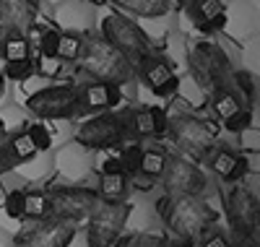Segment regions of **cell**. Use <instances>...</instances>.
<instances>
[{
    "label": "cell",
    "instance_id": "cell-19",
    "mask_svg": "<svg viewBox=\"0 0 260 247\" xmlns=\"http://www.w3.org/2000/svg\"><path fill=\"white\" fill-rule=\"evenodd\" d=\"M130 185H133V179L125 172H107V174H99L96 195L102 200H127Z\"/></svg>",
    "mask_w": 260,
    "mask_h": 247
},
{
    "label": "cell",
    "instance_id": "cell-3",
    "mask_svg": "<svg viewBox=\"0 0 260 247\" xmlns=\"http://www.w3.org/2000/svg\"><path fill=\"white\" fill-rule=\"evenodd\" d=\"M99 32H102V39L110 44L112 50H117L130 65H136L141 57L154 52L151 37L136 24V21H130L125 13H107L99 24Z\"/></svg>",
    "mask_w": 260,
    "mask_h": 247
},
{
    "label": "cell",
    "instance_id": "cell-28",
    "mask_svg": "<svg viewBox=\"0 0 260 247\" xmlns=\"http://www.w3.org/2000/svg\"><path fill=\"white\" fill-rule=\"evenodd\" d=\"M18 167V156L13 151V133H0V177Z\"/></svg>",
    "mask_w": 260,
    "mask_h": 247
},
{
    "label": "cell",
    "instance_id": "cell-37",
    "mask_svg": "<svg viewBox=\"0 0 260 247\" xmlns=\"http://www.w3.org/2000/svg\"><path fill=\"white\" fill-rule=\"evenodd\" d=\"M167 247H195V239L175 237V239H167Z\"/></svg>",
    "mask_w": 260,
    "mask_h": 247
},
{
    "label": "cell",
    "instance_id": "cell-12",
    "mask_svg": "<svg viewBox=\"0 0 260 247\" xmlns=\"http://www.w3.org/2000/svg\"><path fill=\"white\" fill-rule=\"evenodd\" d=\"M133 73L138 76V81L148 88V91L159 99L172 97L180 88V78H177L175 68H172V63L159 52H148L146 57H141L133 65Z\"/></svg>",
    "mask_w": 260,
    "mask_h": 247
},
{
    "label": "cell",
    "instance_id": "cell-39",
    "mask_svg": "<svg viewBox=\"0 0 260 247\" xmlns=\"http://www.w3.org/2000/svg\"><path fill=\"white\" fill-rule=\"evenodd\" d=\"M242 247H257V244H252V242H242Z\"/></svg>",
    "mask_w": 260,
    "mask_h": 247
},
{
    "label": "cell",
    "instance_id": "cell-16",
    "mask_svg": "<svg viewBox=\"0 0 260 247\" xmlns=\"http://www.w3.org/2000/svg\"><path fill=\"white\" fill-rule=\"evenodd\" d=\"M42 0H3L0 3V32L29 34L39 16Z\"/></svg>",
    "mask_w": 260,
    "mask_h": 247
},
{
    "label": "cell",
    "instance_id": "cell-33",
    "mask_svg": "<svg viewBox=\"0 0 260 247\" xmlns=\"http://www.w3.org/2000/svg\"><path fill=\"white\" fill-rule=\"evenodd\" d=\"M3 211L8 219H16V221L24 219V190H11L3 200Z\"/></svg>",
    "mask_w": 260,
    "mask_h": 247
},
{
    "label": "cell",
    "instance_id": "cell-13",
    "mask_svg": "<svg viewBox=\"0 0 260 247\" xmlns=\"http://www.w3.org/2000/svg\"><path fill=\"white\" fill-rule=\"evenodd\" d=\"M76 227L78 224L57 216L39 219L16 237V247H68L76 237Z\"/></svg>",
    "mask_w": 260,
    "mask_h": 247
},
{
    "label": "cell",
    "instance_id": "cell-26",
    "mask_svg": "<svg viewBox=\"0 0 260 247\" xmlns=\"http://www.w3.org/2000/svg\"><path fill=\"white\" fill-rule=\"evenodd\" d=\"M164 151L161 148H143L141 153V164H138V174L136 177H146V179H159L161 169H164Z\"/></svg>",
    "mask_w": 260,
    "mask_h": 247
},
{
    "label": "cell",
    "instance_id": "cell-21",
    "mask_svg": "<svg viewBox=\"0 0 260 247\" xmlns=\"http://www.w3.org/2000/svg\"><path fill=\"white\" fill-rule=\"evenodd\" d=\"M0 57H3L6 63L31 57V42H29V34L6 32L3 37H0Z\"/></svg>",
    "mask_w": 260,
    "mask_h": 247
},
{
    "label": "cell",
    "instance_id": "cell-1",
    "mask_svg": "<svg viewBox=\"0 0 260 247\" xmlns=\"http://www.w3.org/2000/svg\"><path fill=\"white\" fill-rule=\"evenodd\" d=\"M156 213L172 234L185 239H198L216 224V211L203 200V195L164 193L156 200Z\"/></svg>",
    "mask_w": 260,
    "mask_h": 247
},
{
    "label": "cell",
    "instance_id": "cell-29",
    "mask_svg": "<svg viewBox=\"0 0 260 247\" xmlns=\"http://www.w3.org/2000/svg\"><path fill=\"white\" fill-rule=\"evenodd\" d=\"M141 153H143V146L138 141H130L127 146H122V153H120V164L125 169V174L133 179L138 174V164H141Z\"/></svg>",
    "mask_w": 260,
    "mask_h": 247
},
{
    "label": "cell",
    "instance_id": "cell-34",
    "mask_svg": "<svg viewBox=\"0 0 260 247\" xmlns=\"http://www.w3.org/2000/svg\"><path fill=\"white\" fill-rule=\"evenodd\" d=\"M221 122H224V128H226L229 133H245V130L252 125V109L242 107L240 112H234L232 117H226V120H221Z\"/></svg>",
    "mask_w": 260,
    "mask_h": 247
},
{
    "label": "cell",
    "instance_id": "cell-17",
    "mask_svg": "<svg viewBox=\"0 0 260 247\" xmlns=\"http://www.w3.org/2000/svg\"><path fill=\"white\" fill-rule=\"evenodd\" d=\"M185 11L192 21V26L198 32H203V34L221 32L226 26V21H229L224 0H187Z\"/></svg>",
    "mask_w": 260,
    "mask_h": 247
},
{
    "label": "cell",
    "instance_id": "cell-6",
    "mask_svg": "<svg viewBox=\"0 0 260 247\" xmlns=\"http://www.w3.org/2000/svg\"><path fill=\"white\" fill-rule=\"evenodd\" d=\"M133 206L127 200H99V206L86 219V242L89 247H112L125 232Z\"/></svg>",
    "mask_w": 260,
    "mask_h": 247
},
{
    "label": "cell",
    "instance_id": "cell-40",
    "mask_svg": "<svg viewBox=\"0 0 260 247\" xmlns=\"http://www.w3.org/2000/svg\"><path fill=\"white\" fill-rule=\"evenodd\" d=\"M0 3H3V0H0Z\"/></svg>",
    "mask_w": 260,
    "mask_h": 247
},
{
    "label": "cell",
    "instance_id": "cell-9",
    "mask_svg": "<svg viewBox=\"0 0 260 247\" xmlns=\"http://www.w3.org/2000/svg\"><path fill=\"white\" fill-rule=\"evenodd\" d=\"M26 109L39 120L78 117V86H73V83L45 86L26 99Z\"/></svg>",
    "mask_w": 260,
    "mask_h": 247
},
{
    "label": "cell",
    "instance_id": "cell-15",
    "mask_svg": "<svg viewBox=\"0 0 260 247\" xmlns=\"http://www.w3.org/2000/svg\"><path fill=\"white\" fill-rule=\"evenodd\" d=\"M120 102H122V91L117 83L89 81V83L78 86V115H83V117L115 109Z\"/></svg>",
    "mask_w": 260,
    "mask_h": 247
},
{
    "label": "cell",
    "instance_id": "cell-32",
    "mask_svg": "<svg viewBox=\"0 0 260 247\" xmlns=\"http://www.w3.org/2000/svg\"><path fill=\"white\" fill-rule=\"evenodd\" d=\"M13 151L18 156V164H24L29 159H34V156L39 153L31 136H29V130H21V133H13Z\"/></svg>",
    "mask_w": 260,
    "mask_h": 247
},
{
    "label": "cell",
    "instance_id": "cell-30",
    "mask_svg": "<svg viewBox=\"0 0 260 247\" xmlns=\"http://www.w3.org/2000/svg\"><path fill=\"white\" fill-rule=\"evenodd\" d=\"M3 73L6 78L21 83V81H29L34 76V60L31 57H24V60H13V63H6L3 65Z\"/></svg>",
    "mask_w": 260,
    "mask_h": 247
},
{
    "label": "cell",
    "instance_id": "cell-18",
    "mask_svg": "<svg viewBox=\"0 0 260 247\" xmlns=\"http://www.w3.org/2000/svg\"><path fill=\"white\" fill-rule=\"evenodd\" d=\"M206 162H208V169L224 179V182H240V179L247 174V159L242 153H237L234 148H226V146H219L216 143L208 153H206Z\"/></svg>",
    "mask_w": 260,
    "mask_h": 247
},
{
    "label": "cell",
    "instance_id": "cell-11",
    "mask_svg": "<svg viewBox=\"0 0 260 247\" xmlns=\"http://www.w3.org/2000/svg\"><path fill=\"white\" fill-rule=\"evenodd\" d=\"M47 195H50L52 216L68 219L73 224L86 221L102 200L96 190H89V188H52L47 190Z\"/></svg>",
    "mask_w": 260,
    "mask_h": 247
},
{
    "label": "cell",
    "instance_id": "cell-22",
    "mask_svg": "<svg viewBox=\"0 0 260 247\" xmlns=\"http://www.w3.org/2000/svg\"><path fill=\"white\" fill-rule=\"evenodd\" d=\"M208 97H211L213 115L219 117V120L232 117L234 112H240V109L245 107V104L240 102V97L234 94V88H232V86H219V88H213V91H211Z\"/></svg>",
    "mask_w": 260,
    "mask_h": 247
},
{
    "label": "cell",
    "instance_id": "cell-31",
    "mask_svg": "<svg viewBox=\"0 0 260 247\" xmlns=\"http://www.w3.org/2000/svg\"><path fill=\"white\" fill-rule=\"evenodd\" d=\"M57 37H60L57 29H45L39 34V39H37L39 60H57Z\"/></svg>",
    "mask_w": 260,
    "mask_h": 247
},
{
    "label": "cell",
    "instance_id": "cell-24",
    "mask_svg": "<svg viewBox=\"0 0 260 247\" xmlns=\"http://www.w3.org/2000/svg\"><path fill=\"white\" fill-rule=\"evenodd\" d=\"M86 39L89 34H81V32H60L57 37V60L65 63H78L83 47H86Z\"/></svg>",
    "mask_w": 260,
    "mask_h": 247
},
{
    "label": "cell",
    "instance_id": "cell-10",
    "mask_svg": "<svg viewBox=\"0 0 260 247\" xmlns=\"http://www.w3.org/2000/svg\"><path fill=\"white\" fill-rule=\"evenodd\" d=\"M161 188L167 193H180V195H206L208 190V177L201 167H195L187 156L182 153H167L164 156V169H161Z\"/></svg>",
    "mask_w": 260,
    "mask_h": 247
},
{
    "label": "cell",
    "instance_id": "cell-35",
    "mask_svg": "<svg viewBox=\"0 0 260 247\" xmlns=\"http://www.w3.org/2000/svg\"><path fill=\"white\" fill-rule=\"evenodd\" d=\"M29 130V136H31V141H34V146H37V151H47L50 146H52V138H50V130L45 128V125H29L26 128Z\"/></svg>",
    "mask_w": 260,
    "mask_h": 247
},
{
    "label": "cell",
    "instance_id": "cell-38",
    "mask_svg": "<svg viewBox=\"0 0 260 247\" xmlns=\"http://www.w3.org/2000/svg\"><path fill=\"white\" fill-rule=\"evenodd\" d=\"M175 3H177V6H182V8H185V6H187V0H175Z\"/></svg>",
    "mask_w": 260,
    "mask_h": 247
},
{
    "label": "cell",
    "instance_id": "cell-20",
    "mask_svg": "<svg viewBox=\"0 0 260 247\" xmlns=\"http://www.w3.org/2000/svg\"><path fill=\"white\" fill-rule=\"evenodd\" d=\"M112 3L143 18H161L172 11V0H112Z\"/></svg>",
    "mask_w": 260,
    "mask_h": 247
},
{
    "label": "cell",
    "instance_id": "cell-27",
    "mask_svg": "<svg viewBox=\"0 0 260 247\" xmlns=\"http://www.w3.org/2000/svg\"><path fill=\"white\" fill-rule=\"evenodd\" d=\"M112 247H167V237L151 232H133V234H120Z\"/></svg>",
    "mask_w": 260,
    "mask_h": 247
},
{
    "label": "cell",
    "instance_id": "cell-4",
    "mask_svg": "<svg viewBox=\"0 0 260 247\" xmlns=\"http://www.w3.org/2000/svg\"><path fill=\"white\" fill-rule=\"evenodd\" d=\"M187 68L203 91H213L219 86H229L232 78V63L226 57V52L219 47L216 42H195L190 52H187Z\"/></svg>",
    "mask_w": 260,
    "mask_h": 247
},
{
    "label": "cell",
    "instance_id": "cell-8",
    "mask_svg": "<svg viewBox=\"0 0 260 247\" xmlns=\"http://www.w3.org/2000/svg\"><path fill=\"white\" fill-rule=\"evenodd\" d=\"M125 141L127 136H125L122 115L112 109L99 112V115H89L76 130V143L91 151H107V148L122 146Z\"/></svg>",
    "mask_w": 260,
    "mask_h": 247
},
{
    "label": "cell",
    "instance_id": "cell-36",
    "mask_svg": "<svg viewBox=\"0 0 260 247\" xmlns=\"http://www.w3.org/2000/svg\"><path fill=\"white\" fill-rule=\"evenodd\" d=\"M201 237H203L201 247H234V244H232V239H229L224 232L213 229V227H208V229H206Z\"/></svg>",
    "mask_w": 260,
    "mask_h": 247
},
{
    "label": "cell",
    "instance_id": "cell-23",
    "mask_svg": "<svg viewBox=\"0 0 260 247\" xmlns=\"http://www.w3.org/2000/svg\"><path fill=\"white\" fill-rule=\"evenodd\" d=\"M229 86L234 88V94L240 97V102L252 109L255 102H257V78L247 71H232V78H229Z\"/></svg>",
    "mask_w": 260,
    "mask_h": 247
},
{
    "label": "cell",
    "instance_id": "cell-14",
    "mask_svg": "<svg viewBox=\"0 0 260 247\" xmlns=\"http://www.w3.org/2000/svg\"><path fill=\"white\" fill-rule=\"evenodd\" d=\"M122 115L127 141L161 138L167 133V112L161 107H130Z\"/></svg>",
    "mask_w": 260,
    "mask_h": 247
},
{
    "label": "cell",
    "instance_id": "cell-5",
    "mask_svg": "<svg viewBox=\"0 0 260 247\" xmlns=\"http://www.w3.org/2000/svg\"><path fill=\"white\" fill-rule=\"evenodd\" d=\"M167 136L182 151V156H192V159H206V153L216 146L213 122L195 115H185V112L167 117Z\"/></svg>",
    "mask_w": 260,
    "mask_h": 247
},
{
    "label": "cell",
    "instance_id": "cell-7",
    "mask_svg": "<svg viewBox=\"0 0 260 247\" xmlns=\"http://www.w3.org/2000/svg\"><path fill=\"white\" fill-rule=\"evenodd\" d=\"M224 208H226V219H229V227L234 229V234L242 237V242L257 244L260 206H257L255 193L232 182V188L224 190Z\"/></svg>",
    "mask_w": 260,
    "mask_h": 247
},
{
    "label": "cell",
    "instance_id": "cell-2",
    "mask_svg": "<svg viewBox=\"0 0 260 247\" xmlns=\"http://www.w3.org/2000/svg\"><path fill=\"white\" fill-rule=\"evenodd\" d=\"M78 65L86 76L94 81H107V83H127L133 78V65H130L117 50H112L102 37H89L86 47L78 57Z\"/></svg>",
    "mask_w": 260,
    "mask_h": 247
},
{
    "label": "cell",
    "instance_id": "cell-25",
    "mask_svg": "<svg viewBox=\"0 0 260 247\" xmlns=\"http://www.w3.org/2000/svg\"><path fill=\"white\" fill-rule=\"evenodd\" d=\"M47 216H52L47 190H24V219L39 221Z\"/></svg>",
    "mask_w": 260,
    "mask_h": 247
}]
</instances>
